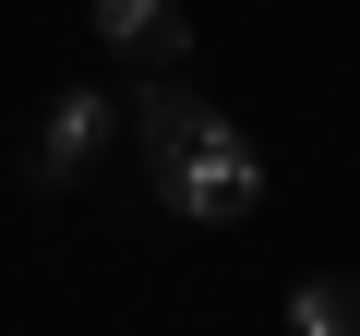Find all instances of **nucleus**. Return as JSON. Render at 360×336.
Listing matches in <instances>:
<instances>
[{"mask_svg":"<svg viewBox=\"0 0 360 336\" xmlns=\"http://www.w3.org/2000/svg\"><path fill=\"white\" fill-rule=\"evenodd\" d=\"M205 132H217V96H193L180 72L132 96V156H144V181H156V168H180V156H193Z\"/></svg>","mask_w":360,"mask_h":336,"instance_id":"4","label":"nucleus"},{"mask_svg":"<svg viewBox=\"0 0 360 336\" xmlns=\"http://www.w3.org/2000/svg\"><path fill=\"white\" fill-rule=\"evenodd\" d=\"M156 205H168V217H193V228L252 217V205H264V156H252V132H240V120H217L180 168H156Z\"/></svg>","mask_w":360,"mask_h":336,"instance_id":"1","label":"nucleus"},{"mask_svg":"<svg viewBox=\"0 0 360 336\" xmlns=\"http://www.w3.org/2000/svg\"><path fill=\"white\" fill-rule=\"evenodd\" d=\"M108 144H120V96H108V84H60L49 120H37V156H25V168H37V193H72Z\"/></svg>","mask_w":360,"mask_h":336,"instance_id":"2","label":"nucleus"},{"mask_svg":"<svg viewBox=\"0 0 360 336\" xmlns=\"http://www.w3.org/2000/svg\"><path fill=\"white\" fill-rule=\"evenodd\" d=\"M288 336H360V276H300L288 288Z\"/></svg>","mask_w":360,"mask_h":336,"instance_id":"5","label":"nucleus"},{"mask_svg":"<svg viewBox=\"0 0 360 336\" xmlns=\"http://www.w3.org/2000/svg\"><path fill=\"white\" fill-rule=\"evenodd\" d=\"M96 49H120V60H144L168 84L193 60V13H180V0H96Z\"/></svg>","mask_w":360,"mask_h":336,"instance_id":"3","label":"nucleus"}]
</instances>
